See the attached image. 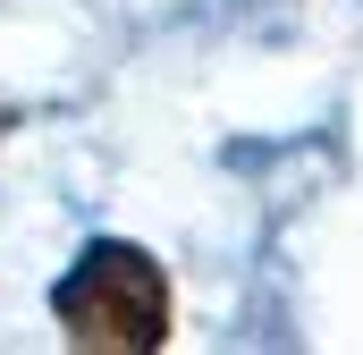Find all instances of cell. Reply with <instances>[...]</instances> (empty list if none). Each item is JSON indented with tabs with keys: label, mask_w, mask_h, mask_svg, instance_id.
Instances as JSON below:
<instances>
[{
	"label": "cell",
	"mask_w": 363,
	"mask_h": 355,
	"mask_svg": "<svg viewBox=\"0 0 363 355\" xmlns=\"http://www.w3.org/2000/svg\"><path fill=\"white\" fill-rule=\"evenodd\" d=\"M51 322L85 355H161L169 347V279L144 246L101 237L51 288Z\"/></svg>",
	"instance_id": "cell-1"
}]
</instances>
